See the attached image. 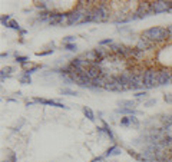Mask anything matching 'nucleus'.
Returning a JSON list of instances; mask_svg holds the SVG:
<instances>
[{"instance_id": "obj_1", "label": "nucleus", "mask_w": 172, "mask_h": 162, "mask_svg": "<svg viewBox=\"0 0 172 162\" xmlns=\"http://www.w3.org/2000/svg\"><path fill=\"white\" fill-rule=\"evenodd\" d=\"M142 37L143 39H146V40L152 42L153 45H158V43H163V42H167L171 35H169V32H168V27H151V29H146V30H143L142 33Z\"/></svg>"}, {"instance_id": "obj_2", "label": "nucleus", "mask_w": 172, "mask_h": 162, "mask_svg": "<svg viewBox=\"0 0 172 162\" xmlns=\"http://www.w3.org/2000/svg\"><path fill=\"white\" fill-rule=\"evenodd\" d=\"M92 17L93 22H105L109 19V6L106 2H101L92 7Z\"/></svg>"}, {"instance_id": "obj_3", "label": "nucleus", "mask_w": 172, "mask_h": 162, "mask_svg": "<svg viewBox=\"0 0 172 162\" xmlns=\"http://www.w3.org/2000/svg\"><path fill=\"white\" fill-rule=\"evenodd\" d=\"M158 72L152 67H148L143 72V88L145 89H152V88L158 86Z\"/></svg>"}, {"instance_id": "obj_4", "label": "nucleus", "mask_w": 172, "mask_h": 162, "mask_svg": "<svg viewBox=\"0 0 172 162\" xmlns=\"http://www.w3.org/2000/svg\"><path fill=\"white\" fill-rule=\"evenodd\" d=\"M171 2H151V15H159L171 12Z\"/></svg>"}, {"instance_id": "obj_5", "label": "nucleus", "mask_w": 172, "mask_h": 162, "mask_svg": "<svg viewBox=\"0 0 172 162\" xmlns=\"http://www.w3.org/2000/svg\"><path fill=\"white\" fill-rule=\"evenodd\" d=\"M148 15H151V2H139L138 9L135 15L132 16V19H142Z\"/></svg>"}, {"instance_id": "obj_6", "label": "nucleus", "mask_w": 172, "mask_h": 162, "mask_svg": "<svg viewBox=\"0 0 172 162\" xmlns=\"http://www.w3.org/2000/svg\"><path fill=\"white\" fill-rule=\"evenodd\" d=\"M171 83V71L169 69H161L158 72V86Z\"/></svg>"}, {"instance_id": "obj_7", "label": "nucleus", "mask_w": 172, "mask_h": 162, "mask_svg": "<svg viewBox=\"0 0 172 162\" xmlns=\"http://www.w3.org/2000/svg\"><path fill=\"white\" fill-rule=\"evenodd\" d=\"M47 22H49L52 26H59V25H62L63 22H67V15L55 12V13H52L50 15V17H49V20Z\"/></svg>"}, {"instance_id": "obj_8", "label": "nucleus", "mask_w": 172, "mask_h": 162, "mask_svg": "<svg viewBox=\"0 0 172 162\" xmlns=\"http://www.w3.org/2000/svg\"><path fill=\"white\" fill-rule=\"evenodd\" d=\"M102 73H103V71H102V67L98 65V63H92V66L88 69V71H86V75L89 76L92 81H93V79H96V78H99Z\"/></svg>"}, {"instance_id": "obj_9", "label": "nucleus", "mask_w": 172, "mask_h": 162, "mask_svg": "<svg viewBox=\"0 0 172 162\" xmlns=\"http://www.w3.org/2000/svg\"><path fill=\"white\" fill-rule=\"evenodd\" d=\"M75 83H77L82 88H92V79L86 73H83V75H76Z\"/></svg>"}, {"instance_id": "obj_10", "label": "nucleus", "mask_w": 172, "mask_h": 162, "mask_svg": "<svg viewBox=\"0 0 172 162\" xmlns=\"http://www.w3.org/2000/svg\"><path fill=\"white\" fill-rule=\"evenodd\" d=\"M153 46H155V45H153L152 42H149V40H146V39L141 37V39L138 40V43H136V49H139V50H142V52H145V50H151Z\"/></svg>"}, {"instance_id": "obj_11", "label": "nucleus", "mask_w": 172, "mask_h": 162, "mask_svg": "<svg viewBox=\"0 0 172 162\" xmlns=\"http://www.w3.org/2000/svg\"><path fill=\"white\" fill-rule=\"evenodd\" d=\"M35 102L43 103V105H50V106H56V108H67V106H65L63 103H59V102H55V101H49V99H42V98H35Z\"/></svg>"}, {"instance_id": "obj_12", "label": "nucleus", "mask_w": 172, "mask_h": 162, "mask_svg": "<svg viewBox=\"0 0 172 162\" xmlns=\"http://www.w3.org/2000/svg\"><path fill=\"white\" fill-rule=\"evenodd\" d=\"M83 113L86 115V118L89 119V121H95V113H93V111H92L91 108H88V106H85L83 108Z\"/></svg>"}, {"instance_id": "obj_13", "label": "nucleus", "mask_w": 172, "mask_h": 162, "mask_svg": "<svg viewBox=\"0 0 172 162\" xmlns=\"http://www.w3.org/2000/svg\"><path fill=\"white\" fill-rule=\"evenodd\" d=\"M116 112L118 113H125V115H133V113H135V109H133V108H118L116 109Z\"/></svg>"}, {"instance_id": "obj_14", "label": "nucleus", "mask_w": 172, "mask_h": 162, "mask_svg": "<svg viewBox=\"0 0 172 162\" xmlns=\"http://www.w3.org/2000/svg\"><path fill=\"white\" fill-rule=\"evenodd\" d=\"M119 105H121V106H125V108H133L135 106V102L133 101H125V99H123V101L119 102Z\"/></svg>"}, {"instance_id": "obj_15", "label": "nucleus", "mask_w": 172, "mask_h": 162, "mask_svg": "<svg viewBox=\"0 0 172 162\" xmlns=\"http://www.w3.org/2000/svg\"><path fill=\"white\" fill-rule=\"evenodd\" d=\"M7 27H10V29H15V30H22L20 26H19V23H17L16 20H10V22H9Z\"/></svg>"}, {"instance_id": "obj_16", "label": "nucleus", "mask_w": 172, "mask_h": 162, "mask_svg": "<svg viewBox=\"0 0 172 162\" xmlns=\"http://www.w3.org/2000/svg\"><path fill=\"white\" fill-rule=\"evenodd\" d=\"M65 49L69 52H76L77 50V46L75 43H65Z\"/></svg>"}, {"instance_id": "obj_17", "label": "nucleus", "mask_w": 172, "mask_h": 162, "mask_svg": "<svg viewBox=\"0 0 172 162\" xmlns=\"http://www.w3.org/2000/svg\"><path fill=\"white\" fill-rule=\"evenodd\" d=\"M20 82L22 83H30L32 82V79H30V75H29V73H23V76H22L20 78Z\"/></svg>"}, {"instance_id": "obj_18", "label": "nucleus", "mask_w": 172, "mask_h": 162, "mask_svg": "<svg viewBox=\"0 0 172 162\" xmlns=\"http://www.w3.org/2000/svg\"><path fill=\"white\" fill-rule=\"evenodd\" d=\"M129 123H131V126H135V128L139 126V121L135 116H129Z\"/></svg>"}, {"instance_id": "obj_19", "label": "nucleus", "mask_w": 172, "mask_h": 162, "mask_svg": "<svg viewBox=\"0 0 172 162\" xmlns=\"http://www.w3.org/2000/svg\"><path fill=\"white\" fill-rule=\"evenodd\" d=\"M121 125L123 126H131V123H129V116H125L121 119Z\"/></svg>"}, {"instance_id": "obj_20", "label": "nucleus", "mask_w": 172, "mask_h": 162, "mask_svg": "<svg viewBox=\"0 0 172 162\" xmlns=\"http://www.w3.org/2000/svg\"><path fill=\"white\" fill-rule=\"evenodd\" d=\"M146 95H148L146 91H143V92H136V93H135V98H136V99H142V98H145Z\"/></svg>"}, {"instance_id": "obj_21", "label": "nucleus", "mask_w": 172, "mask_h": 162, "mask_svg": "<svg viewBox=\"0 0 172 162\" xmlns=\"http://www.w3.org/2000/svg\"><path fill=\"white\" fill-rule=\"evenodd\" d=\"M36 7H39V9H43V12H46V9H47V6H46V2H40V3H36Z\"/></svg>"}, {"instance_id": "obj_22", "label": "nucleus", "mask_w": 172, "mask_h": 162, "mask_svg": "<svg viewBox=\"0 0 172 162\" xmlns=\"http://www.w3.org/2000/svg\"><path fill=\"white\" fill-rule=\"evenodd\" d=\"M103 129H105V132H106L108 135H109V136L112 138V139H113V133H112V131H111V128L108 126L106 123H105V125H103Z\"/></svg>"}, {"instance_id": "obj_23", "label": "nucleus", "mask_w": 172, "mask_h": 162, "mask_svg": "<svg viewBox=\"0 0 172 162\" xmlns=\"http://www.w3.org/2000/svg\"><path fill=\"white\" fill-rule=\"evenodd\" d=\"M16 159H17V158H16V153L15 152H10V153H9V159H7V162H16Z\"/></svg>"}, {"instance_id": "obj_24", "label": "nucleus", "mask_w": 172, "mask_h": 162, "mask_svg": "<svg viewBox=\"0 0 172 162\" xmlns=\"http://www.w3.org/2000/svg\"><path fill=\"white\" fill-rule=\"evenodd\" d=\"M9 22H10V16H3V17H2V23L5 26L9 25Z\"/></svg>"}, {"instance_id": "obj_25", "label": "nucleus", "mask_w": 172, "mask_h": 162, "mask_svg": "<svg viewBox=\"0 0 172 162\" xmlns=\"http://www.w3.org/2000/svg\"><path fill=\"white\" fill-rule=\"evenodd\" d=\"M113 42H112V39H105V40H101L99 42V46H103V45H112Z\"/></svg>"}, {"instance_id": "obj_26", "label": "nucleus", "mask_w": 172, "mask_h": 162, "mask_svg": "<svg viewBox=\"0 0 172 162\" xmlns=\"http://www.w3.org/2000/svg\"><path fill=\"white\" fill-rule=\"evenodd\" d=\"M52 52H53V50H52V49H49V50H46V52H37L36 55H37V56H46V55H50Z\"/></svg>"}, {"instance_id": "obj_27", "label": "nucleus", "mask_w": 172, "mask_h": 162, "mask_svg": "<svg viewBox=\"0 0 172 162\" xmlns=\"http://www.w3.org/2000/svg\"><path fill=\"white\" fill-rule=\"evenodd\" d=\"M62 93H67V95H77L76 92L71 91V89H63V91H62Z\"/></svg>"}, {"instance_id": "obj_28", "label": "nucleus", "mask_w": 172, "mask_h": 162, "mask_svg": "<svg viewBox=\"0 0 172 162\" xmlns=\"http://www.w3.org/2000/svg\"><path fill=\"white\" fill-rule=\"evenodd\" d=\"M73 40H75V36H67L65 39V43H72Z\"/></svg>"}, {"instance_id": "obj_29", "label": "nucleus", "mask_w": 172, "mask_h": 162, "mask_svg": "<svg viewBox=\"0 0 172 162\" xmlns=\"http://www.w3.org/2000/svg\"><path fill=\"white\" fill-rule=\"evenodd\" d=\"M153 103H157V101H155V99H151V101H148L146 103H145V106H151Z\"/></svg>"}, {"instance_id": "obj_30", "label": "nucleus", "mask_w": 172, "mask_h": 162, "mask_svg": "<svg viewBox=\"0 0 172 162\" xmlns=\"http://www.w3.org/2000/svg\"><path fill=\"white\" fill-rule=\"evenodd\" d=\"M165 101H167V102H172V93H168V95H165Z\"/></svg>"}, {"instance_id": "obj_31", "label": "nucleus", "mask_w": 172, "mask_h": 162, "mask_svg": "<svg viewBox=\"0 0 172 162\" xmlns=\"http://www.w3.org/2000/svg\"><path fill=\"white\" fill-rule=\"evenodd\" d=\"M13 71V69H12L10 66H7V67H5V69H3V72H12Z\"/></svg>"}, {"instance_id": "obj_32", "label": "nucleus", "mask_w": 172, "mask_h": 162, "mask_svg": "<svg viewBox=\"0 0 172 162\" xmlns=\"http://www.w3.org/2000/svg\"><path fill=\"white\" fill-rule=\"evenodd\" d=\"M168 32H169V35H171V37H172V25L168 26Z\"/></svg>"}, {"instance_id": "obj_33", "label": "nucleus", "mask_w": 172, "mask_h": 162, "mask_svg": "<svg viewBox=\"0 0 172 162\" xmlns=\"http://www.w3.org/2000/svg\"><path fill=\"white\" fill-rule=\"evenodd\" d=\"M119 152H121V149H119V148H116V149H115V151H113V153H112V155H118V153H119Z\"/></svg>"}, {"instance_id": "obj_34", "label": "nucleus", "mask_w": 172, "mask_h": 162, "mask_svg": "<svg viewBox=\"0 0 172 162\" xmlns=\"http://www.w3.org/2000/svg\"><path fill=\"white\" fill-rule=\"evenodd\" d=\"M20 35H22V36L26 35V30H25V29H22V30H20Z\"/></svg>"}, {"instance_id": "obj_35", "label": "nucleus", "mask_w": 172, "mask_h": 162, "mask_svg": "<svg viewBox=\"0 0 172 162\" xmlns=\"http://www.w3.org/2000/svg\"><path fill=\"white\" fill-rule=\"evenodd\" d=\"M171 82H172V71H171Z\"/></svg>"}, {"instance_id": "obj_36", "label": "nucleus", "mask_w": 172, "mask_h": 162, "mask_svg": "<svg viewBox=\"0 0 172 162\" xmlns=\"http://www.w3.org/2000/svg\"><path fill=\"white\" fill-rule=\"evenodd\" d=\"M171 7H172V2H171Z\"/></svg>"}, {"instance_id": "obj_37", "label": "nucleus", "mask_w": 172, "mask_h": 162, "mask_svg": "<svg viewBox=\"0 0 172 162\" xmlns=\"http://www.w3.org/2000/svg\"><path fill=\"white\" fill-rule=\"evenodd\" d=\"M6 162H7V161H6Z\"/></svg>"}]
</instances>
